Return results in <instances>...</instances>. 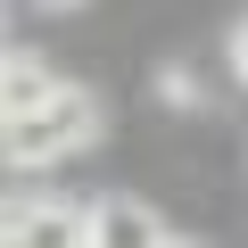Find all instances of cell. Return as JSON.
<instances>
[{
  "label": "cell",
  "instance_id": "obj_1",
  "mask_svg": "<svg viewBox=\"0 0 248 248\" xmlns=\"http://www.w3.org/2000/svg\"><path fill=\"white\" fill-rule=\"evenodd\" d=\"M99 141V99L91 91H58L25 116H9V133H0V149H9V166H58L75 149Z\"/></svg>",
  "mask_w": 248,
  "mask_h": 248
},
{
  "label": "cell",
  "instance_id": "obj_2",
  "mask_svg": "<svg viewBox=\"0 0 248 248\" xmlns=\"http://www.w3.org/2000/svg\"><path fill=\"white\" fill-rule=\"evenodd\" d=\"M0 232H9V240H25V248H75V240H91V207H58V199H17Z\"/></svg>",
  "mask_w": 248,
  "mask_h": 248
},
{
  "label": "cell",
  "instance_id": "obj_3",
  "mask_svg": "<svg viewBox=\"0 0 248 248\" xmlns=\"http://www.w3.org/2000/svg\"><path fill=\"white\" fill-rule=\"evenodd\" d=\"M66 83L33 58V50H9V66H0V116H25V108H42V99H58Z\"/></svg>",
  "mask_w": 248,
  "mask_h": 248
},
{
  "label": "cell",
  "instance_id": "obj_4",
  "mask_svg": "<svg viewBox=\"0 0 248 248\" xmlns=\"http://www.w3.org/2000/svg\"><path fill=\"white\" fill-rule=\"evenodd\" d=\"M91 240H174V223L157 215V207H141V199H99L91 207Z\"/></svg>",
  "mask_w": 248,
  "mask_h": 248
},
{
  "label": "cell",
  "instance_id": "obj_5",
  "mask_svg": "<svg viewBox=\"0 0 248 248\" xmlns=\"http://www.w3.org/2000/svg\"><path fill=\"white\" fill-rule=\"evenodd\" d=\"M232 75H240V83H248V25H240V33H232Z\"/></svg>",
  "mask_w": 248,
  "mask_h": 248
},
{
  "label": "cell",
  "instance_id": "obj_6",
  "mask_svg": "<svg viewBox=\"0 0 248 248\" xmlns=\"http://www.w3.org/2000/svg\"><path fill=\"white\" fill-rule=\"evenodd\" d=\"M42 9H75V0H42Z\"/></svg>",
  "mask_w": 248,
  "mask_h": 248
}]
</instances>
